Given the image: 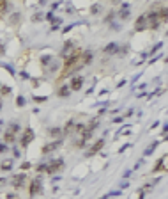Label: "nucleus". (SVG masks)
Listing matches in <instances>:
<instances>
[{"label": "nucleus", "mask_w": 168, "mask_h": 199, "mask_svg": "<svg viewBox=\"0 0 168 199\" xmlns=\"http://www.w3.org/2000/svg\"><path fill=\"white\" fill-rule=\"evenodd\" d=\"M4 132H9V133H13V135H16V137H18V133L21 132V125L18 123V121H11Z\"/></svg>", "instance_id": "9b49d317"}, {"label": "nucleus", "mask_w": 168, "mask_h": 199, "mask_svg": "<svg viewBox=\"0 0 168 199\" xmlns=\"http://www.w3.org/2000/svg\"><path fill=\"white\" fill-rule=\"evenodd\" d=\"M44 16H42V13H37L35 16H32V21H41Z\"/></svg>", "instance_id": "bb28decb"}, {"label": "nucleus", "mask_w": 168, "mask_h": 199, "mask_svg": "<svg viewBox=\"0 0 168 199\" xmlns=\"http://www.w3.org/2000/svg\"><path fill=\"white\" fill-rule=\"evenodd\" d=\"M18 141V137L13 133H9V132H4V142H9V144H14V142Z\"/></svg>", "instance_id": "f3484780"}, {"label": "nucleus", "mask_w": 168, "mask_h": 199, "mask_svg": "<svg viewBox=\"0 0 168 199\" xmlns=\"http://www.w3.org/2000/svg\"><path fill=\"white\" fill-rule=\"evenodd\" d=\"M62 146V139H57V141L50 142V144H44L42 146V153H51V151H55Z\"/></svg>", "instance_id": "6e6552de"}, {"label": "nucleus", "mask_w": 168, "mask_h": 199, "mask_svg": "<svg viewBox=\"0 0 168 199\" xmlns=\"http://www.w3.org/2000/svg\"><path fill=\"white\" fill-rule=\"evenodd\" d=\"M129 9H131V7H122L120 6V9L115 13V16H119L120 20H127V18L131 16V11H129Z\"/></svg>", "instance_id": "ddd939ff"}, {"label": "nucleus", "mask_w": 168, "mask_h": 199, "mask_svg": "<svg viewBox=\"0 0 168 199\" xmlns=\"http://www.w3.org/2000/svg\"><path fill=\"white\" fill-rule=\"evenodd\" d=\"M0 167H2V171H11L13 169V160H4Z\"/></svg>", "instance_id": "6ab92c4d"}, {"label": "nucleus", "mask_w": 168, "mask_h": 199, "mask_svg": "<svg viewBox=\"0 0 168 199\" xmlns=\"http://www.w3.org/2000/svg\"><path fill=\"white\" fill-rule=\"evenodd\" d=\"M4 151H7V144H0V153H4Z\"/></svg>", "instance_id": "7c9ffc66"}, {"label": "nucleus", "mask_w": 168, "mask_h": 199, "mask_svg": "<svg viewBox=\"0 0 168 199\" xmlns=\"http://www.w3.org/2000/svg\"><path fill=\"white\" fill-rule=\"evenodd\" d=\"M113 18H117V16H115V11H110V13L106 14L105 21H106V23H112V20H113Z\"/></svg>", "instance_id": "4be33fe9"}, {"label": "nucleus", "mask_w": 168, "mask_h": 199, "mask_svg": "<svg viewBox=\"0 0 168 199\" xmlns=\"http://www.w3.org/2000/svg\"><path fill=\"white\" fill-rule=\"evenodd\" d=\"M20 20H21V14L20 13H13V16H11V23L16 25V23H20Z\"/></svg>", "instance_id": "aec40b11"}, {"label": "nucleus", "mask_w": 168, "mask_h": 199, "mask_svg": "<svg viewBox=\"0 0 168 199\" xmlns=\"http://www.w3.org/2000/svg\"><path fill=\"white\" fill-rule=\"evenodd\" d=\"M34 130H32V128H25V130H23V133H21V137H20V146L21 148H28V146H30V142L34 141Z\"/></svg>", "instance_id": "f03ea898"}, {"label": "nucleus", "mask_w": 168, "mask_h": 199, "mask_svg": "<svg viewBox=\"0 0 168 199\" xmlns=\"http://www.w3.org/2000/svg\"><path fill=\"white\" fill-rule=\"evenodd\" d=\"M92 61H94V52H92V50L82 52V55H80V64H82V66H87V64H90Z\"/></svg>", "instance_id": "423d86ee"}, {"label": "nucleus", "mask_w": 168, "mask_h": 199, "mask_svg": "<svg viewBox=\"0 0 168 199\" xmlns=\"http://www.w3.org/2000/svg\"><path fill=\"white\" fill-rule=\"evenodd\" d=\"M46 100H48V96H35L34 101L35 103H42V101H46Z\"/></svg>", "instance_id": "393cba45"}, {"label": "nucleus", "mask_w": 168, "mask_h": 199, "mask_svg": "<svg viewBox=\"0 0 168 199\" xmlns=\"http://www.w3.org/2000/svg\"><path fill=\"white\" fill-rule=\"evenodd\" d=\"M103 53L105 55H117L119 53V43H115V41L108 43L105 48H103Z\"/></svg>", "instance_id": "0eeeda50"}, {"label": "nucleus", "mask_w": 168, "mask_h": 199, "mask_svg": "<svg viewBox=\"0 0 168 199\" xmlns=\"http://www.w3.org/2000/svg\"><path fill=\"white\" fill-rule=\"evenodd\" d=\"M46 174H55V172H60V169L64 167V158H53L46 162Z\"/></svg>", "instance_id": "f257e3e1"}, {"label": "nucleus", "mask_w": 168, "mask_h": 199, "mask_svg": "<svg viewBox=\"0 0 168 199\" xmlns=\"http://www.w3.org/2000/svg\"><path fill=\"white\" fill-rule=\"evenodd\" d=\"M46 167H48L46 162H42V163H39V165L35 167V171H37V172H46Z\"/></svg>", "instance_id": "b1692460"}, {"label": "nucleus", "mask_w": 168, "mask_h": 199, "mask_svg": "<svg viewBox=\"0 0 168 199\" xmlns=\"http://www.w3.org/2000/svg\"><path fill=\"white\" fill-rule=\"evenodd\" d=\"M131 172H133V171H131V169H127L126 172H124V180H127V178L131 176Z\"/></svg>", "instance_id": "c756f323"}, {"label": "nucleus", "mask_w": 168, "mask_h": 199, "mask_svg": "<svg viewBox=\"0 0 168 199\" xmlns=\"http://www.w3.org/2000/svg\"><path fill=\"white\" fill-rule=\"evenodd\" d=\"M30 167H32V163L30 162H23L21 163V167H20V171H27V169H30Z\"/></svg>", "instance_id": "a878e982"}, {"label": "nucleus", "mask_w": 168, "mask_h": 199, "mask_svg": "<svg viewBox=\"0 0 168 199\" xmlns=\"http://www.w3.org/2000/svg\"><path fill=\"white\" fill-rule=\"evenodd\" d=\"M46 133H48L50 137H55V141H57V139H60L64 135V130H62V126H51V128L46 130Z\"/></svg>", "instance_id": "f8f14e48"}, {"label": "nucleus", "mask_w": 168, "mask_h": 199, "mask_svg": "<svg viewBox=\"0 0 168 199\" xmlns=\"http://www.w3.org/2000/svg\"><path fill=\"white\" fill-rule=\"evenodd\" d=\"M7 7H9V4H7V2H0V13H4Z\"/></svg>", "instance_id": "cd10ccee"}, {"label": "nucleus", "mask_w": 168, "mask_h": 199, "mask_svg": "<svg viewBox=\"0 0 168 199\" xmlns=\"http://www.w3.org/2000/svg\"><path fill=\"white\" fill-rule=\"evenodd\" d=\"M2 105H4V103H2V100H0V110H2Z\"/></svg>", "instance_id": "72a5a7b5"}, {"label": "nucleus", "mask_w": 168, "mask_h": 199, "mask_svg": "<svg viewBox=\"0 0 168 199\" xmlns=\"http://www.w3.org/2000/svg\"><path fill=\"white\" fill-rule=\"evenodd\" d=\"M71 94V89H69V85H60V87H58V91H57V96H58V98H67V96H69Z\"/></svg>", "instance_id": "4468645a"}, {"label": "nucleus", "mask_w": 168, "mask_h": 199, "mask_svg": "<svg viewBox=\"0 0 168 199\" xmlns=\"http://www.w3.org/2000/svg\"><path fill=\"white\" fill-rule=\"evenodd\" d=\"M158 146H159V141H154V142H152V144H150V146H149L147 149H145V151H143V156H149V155H150V153H152V151H154L156 148H158Z\"/></svg>", "instance_id": "a211bd4d"}, {"label": "nucleus", "mask_w": 168, "mask_h": 199, "mask_svg": "<svg viewBox=\"0 0 168 199\" xmlns=\"http://www.w3.org/2000/svg\"><path fill=\"white\" fill-rule=\"evenodd\" d=\"M165 162H166V158H165V156H161V160H159V162L156 163L154 165V169H152V172H159V171H165L166 169V165H165Z\"/></svg>", "instance_id": "dca6fc26"}, {"label": "nucleus", "mask_w": 168, "mask_h": 199, "mask_svg": "<svg viewBox=\"0 0 168 199\" xmlns=\"http://www.w3.org/2000/svg\"><path fill=\"white\" fill-rule=\"evenodd\" d=\"M42 181L41 178L37 176L35 180H32V181H28V194H30V197H35L37 194H41L42 192Z\"/></svg>", "instance_id": "20e7f679"}, {"label": "nucleus", "mask_w": 168, "mask_h": 199, "mask_svg": "<svg viewBox=\"0 0 168 199\" xmlns=\"http://www.w3.org/2000/svg\"><path fill=\"white\" fill-rule=\"evenodd\" d=\"M25 103H27V101H25V98H23V96H18V98H16V107H25Z\"/></svg>", "instance_id": "5701e85b"}, {"label": "nucleus", "mask_w": 168, "mask_h": 199, "mask_svg": "<svg viewBox=\"0 0 168 199\" xmlns=\"http://www.w3.org/2000/svg\"><path fill=\"white\" fill-rule=\"evenodd\" d=\"M127 187H129V183H127V181H122V183H120V188H127Z\"/></svg>", "instance_id": "2f4dec72"}, {"label": "nucleus", "mask_w": 168, "mask_h": 199, "mask_svg": "<svg viewBox=\"0 0 168 199\" xmlns=\"http://www.w3.org/2000/svg\"><path fill=\"white\" fill-rule=\"evenodd\" d=\"M89 11H90V14H92V16H99V14H103V11H105V7H103V4H92Z\"/></svg>", "instance_id": "2eb2a0df"}, {"label": "nucleus", "mask_w": 168, "mask_h": 199, "mask_svg": "<svg viewBox=\"0 0 168 199\" xmlns=\"http://www.w3.org/2000/svg\"><path fill=\"white\" fill-rule=\"evenodd\" d=\"M129 146H131V144H124V146H122V148L119 149V153H124V151H126V149L129 148Z\"/></svg>", "instance_id": "c85d7f7f"}, {"label": "nucleus", "mask_w": 168, "mask_h": 199, "mask_svg": "<svg viewBox=\"0 0 168 199\" xmlns=\"http://www.w3.org/2000/svg\"><path fill=\"white\" fill-rule=\"evenodd\" d=\"M11 185H13L14 188H23V187H27L28 185V178L25 172H20V174H14L11 178Z\"/></svg>", "instance_id": "7ed1b4c3"}, {"label": "nucleus", "mask_w": 168, "mask_h": 199, "mask_svg": "<svg viewBox=\"0 0 168 199\" xmlns=\"http://www.w3.org/2000/svg\"><path fill=\"white\" fill-rule=\"evenodd\" d=\"M108 197H110V196H108V194H105V196H101L99 199H108Z\"/></svg>", "instance_id": "473e14b6"}, {"label": "nucleus", "mask_w": 168, "mask_h": 199, "mask_svg": "<svg viewBox=\"0 0 168 199\" xmlns=\"http://www.w3.org/2000/svg\"><path fill=\"white\" fill-rule=\"evenodd\" d=\"M147 28V20H145V14H140L136 20H134V30L136 32H142Z\"/></svg>", "instance_id": "1a4fd4ad"}, {"label": "nucleus", "mask_w": 168, "mask_h": 199, "mask_svg": "<svg viewBox=\"0 0 168 199\" xmlns=\"http://www.w3.org/2000/svg\"><path fill=\"white\" fill-rule=\"evenodd\" d=\"M82 85H83V77H80V75L73 77V80H71V84H69L71 92H73V91H80V89H82Z\"/></svg>", "instance_id": "9d476101"}, {"label": "nucleus", "mask_w": 168, "mask_h": 199, "mask_svg": "<svg viewBox=\"0 0 168 199\" xmlns=\"http://www.w3.org/2000/svg\"><path fill=\"white\" fill-rule=\"evenodd\" d=\"M0 94H4V96L11 94V87H7V85H0Z\"/></svg>", "instance_id": "412c9836"}, {"label": "nucleus", "mask_w": 168, "mask_h": 199, "mask_svg": "<svg viewBox=\"0 0 168 199\" xmlns=\"http://www.w3.org/2000/svg\"><path fill=\"white\" fill-rule=\"evenodd\" d=\"M103 146H105V139H98V141L94 142L90 148L87 149V156H94V155H96V153L99 151V149L103 148Z\"/></svg>", "instance_id": "39448f33"}]
</instances>
